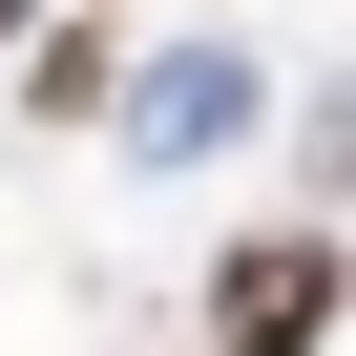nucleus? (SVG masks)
<instances>
[{"mask_svg": "<svg viewBox=\"0 0 356 356\" xmlns=\"http://www.w3.org/2000/svg\"><path fill=\"white\" fill-rule=\"evenodd\" d=\"M335 314H356V252H335V231H293V210H273V231H231V252H210V356H314Z\"/></svg>", "mask_w": 356, "mask_h": 356, "instance_id": "f257e3e1", "label": "nucleus"}, {"mask_svg": "<svg viewBox=\"0 0 356 356\" xmlns=\"http://www.w3.org/2000/svg\"><path fill=\"white\" fill-rule=\"evenodd\" d=\"M231 105H252V63H231V42H189V63H168V84H147V147H210Z\"/></svg>", "mask_w": 356, "mask_h": 356, "instance_id": "f03ea898", "label": "nucleus"}, {"mask_svg": "<svg viewBox=\"0 0 356 356\" xmlns=\"http://www.w3.org/2000/svg\"><path fill=\"white\" fill-rule=\"evenodd\" d=\"M105 84H126V42H105V22H63V42H22V105H42V126H84Z\"/></svg>", "mask_w": 356, "mask_h": 356, "instance_id": "7ed1b4c3", "label": "nucleus"}, {"mask_svg": "<svg viewBox=\"0 0 356 356\" xmlns=\"http://www.w3.org/2000/svg\"><path fill=\"white\" fill-rule=\"evenodd\" d=\"M0 42H22V0H0Z\"/></svg>", "mask_w": 356, "mask_h": 356, "instance_id": "20e7f679", "label": "nucleus"}]
</instances>
